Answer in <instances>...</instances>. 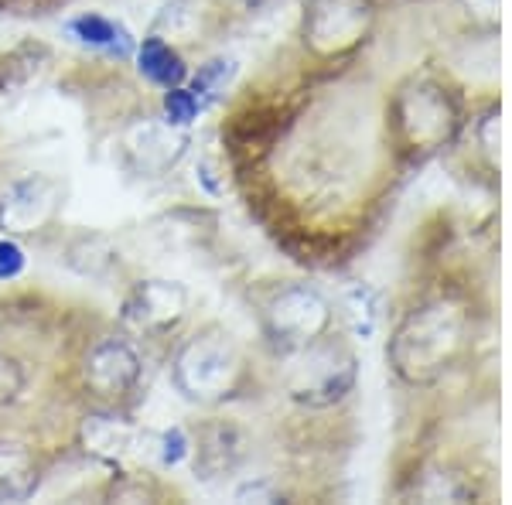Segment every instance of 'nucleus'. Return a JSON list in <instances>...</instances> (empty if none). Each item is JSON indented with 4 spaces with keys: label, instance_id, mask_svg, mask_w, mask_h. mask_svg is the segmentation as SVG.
I'll return each mask as SVG.
<instances>
[{
    "label": "nucleus",
    "instance_id": "nucleus-1",
    "mask_svg": "<svg viewBox=\"0 0 512 505\" xmlns=\"http://www.w3.org/2000/svg\"><path fill=\"white\" fill-rule=\"evenodd\" d=\"M475 308L472 297L441 291L414 304L396 321L386 359L407 386H431L472 355Z\"/></svg>",
    "mask_w": 512,
    "mask_h": 505
},
{
    "label": "nucleus",
    "instance_id": "nucleus-19",
    "mask_svg": "<svg viewBox=\"0 0 512 505\" xmlns=\"http://www.w3.org/2000/svg\"><path fill=\"white\" fill-rule=\"evenodd\" d=\"M202 96L195 93L192 86H171V89H161V117L175 127H192L202 113Z\"/></svg>",
    "mask_w": 512,
    "mask_h": 505
},
{
    "label": "nucleus",
    "instance_id": "nucleus-23",
    "mask_svg": "<svg viewBox=\"0 0 512 505\" xmlns=\"http://www.w3.org/2000/svg\"><path fill=\"white\" fill-rule=\"evenodd\" d=\"M28 270V253H24L21 239L0 236V284H11Z\"/></svg>",
    "mask_w": 512,
    "mask_h": 505
},
{
    "label": "nucleus",
    "instance_id": "nucleus-2",
    "mask_svg": "<svg viewBox=\"0 0 512 505\" xmlns=\"http://www.w3.org/2000/svg\"><path fill=\"white\" fill-rule=\"evenodd\" d=\"M171 386L181 400L195 403V407H226V403L250 396L253 359L239 345V338H233V331L209 321L175 345Z\"/></svg>",
    "mask_w": 512,
    "mask_h": 505
},
{
    "label": "nucleus",
    "instance_id": "nucleus-24",
    "mask_svg": "<svg viewBox=\"0 0 512 505\" xmlns=\"http://www.w3.org/2000/svg\"><path fill=\"white\" fill-rule=\"evenodd\" d=\"M263 4H270V0H222V11H236V14H253V11H260Z\"/></svg>",
    "mask_w": 512,
    "mask_h": 505
},
{
    "label": "nucleus",
    "instance_id": "nucleus-3",
    "mask_svg": "<svg viewBox=\"0 0 512 505\" xmlns=\"http://www.w3.org/2000/svg\"><path fill=\"white\" fill-rule=\"evenodd\" d=\"M465 123L458 93L437 76H410L390 99V137L400 154L431 157L458 140Z\"/></svg>",
    "mask_w": 512,
    "mask_h": 505
},
{
    "label": "nucleus",
    "instance_id": "nucleus-14",
    "mask_svg": "<svg viewBox=\"0 0 512 505\" xmlns=\"http://www.w3.org/2000/svg\"><path fill=\"white\" fill-rule=\"evenodd\" d=\"M472 123H461L458 137H465L468 175L485 178L495 185L499 178V99H489L482 110H475Z\"/></svg>",
    "mask_w": 512,
    "mask_h": 505
},
{
    "label": "nucleus",
    "instance_id": "nucleus-13",
    "mask_svg": "<svg viewBox=\"0 0 512 505\" xmlns=\"http://www.w3.org/2000/svg\"><path fill=\"white\" fill-rule=\"evenodd\" d=\"M45 458L35 444L0 437V502H28L45 478Z\"/></svg>",
    "mask_w": 512,
    "mask_h": 505
},
{
    "label": "nucleus",
    "instance_id": "nucleus-8",
    "mask_svg": "<svg viewBox=\"0 0 512 505\" xmlns=\"http://www.w3.org/2000/svg\"><path fill=\"white\" fill-rule=\"evenodd\" d=\"M192 314V294L171 277H137L120 297V328L137 342H168Z\"/></svg>",
    "mask_w": 512,
    "mask_h": 505
},
{
    "label": "nucleus",
    "instance_id": "nucleus-22",
    "mask_svg": "<svg viewBox=\"0 0 512 505\" xmlns=\"http://www.w3.org/2000/svg\"><path fill=\"white\" fill-rule=\"evenodd\" d=\"M233 72H236V62H229V59H209L205 65H198V72H195V76H188V79H192V89H195L198 96H202V103H205V96L226 93V86H229V79H233Z\"/></svg>",
    "mask_w": 512,
    "mask_h": 505
},
{
    "label": "nucleus",
    "instance_id": "nucleus-15",
    "mask_svg": "<svg viewBox=\"0 0 512 505\" xmlns=\"http://www.w3.org/2000/svg\"><path fill=\"white\" fill-rule=\"evenodd\" d=\"M134 65H137V76L144 82H151L154 89L185 86L188 76H192L181 45H175L171 38L158 35V31H147V35L137 41Z\"/></svg>",
    "mask_w": 512,
    "mask_h": 505
},
{
    "label": "nucleus",
    "instance_id": "nucleus-20",
    "mask_svg": "<svg viewBox=\"0 0 512 505\" xmlns=\"http://www.w3.org/2000/svg\"><path fill=\"white\" fill-rule=\"evenodd\" d=\"M454 14L475 35H495L499 31V0H454Z\"/></svg>",
    "mask_w": 512,
    "mask_h": 505
},
{
    "label": "nucleus",
    "instance_id": "nucleus-12",
    "mask_svg": "<svg viewBox=\"0 0 512 505\" xmlns=\"http://www.w3.org/2000/svg\"><path fill=\"white\" fill-rule=\"evenodd\" d=\"M144 430L123 407H89L76 424V447L106 468H117L140 447Z\"/></svg>",
    "mask_w": 512,
    "mask_h": 505
},
{
    "label": "nucleus",
    "instance_id": "nucleus-16",
    "mask_svg": "<svg viewBox=\"0 0 512 505\" xmlns=\"http://www.w3.org/2000/svg\"><path fill=\"white\" fill-rule=\"evenodd\" d=\"M65 35L76 41V45L89 48V52H103L117 62L134 59V48H137L134 35L123 28V21L99 11H82L76 18H69L65 21Z\"/></svg>",
    "mask_w": 512,
    "mask_h": 505
},
{
    "label": "nucleus",
    "instance_id": "nucleus-11",
    "mask_svg": "<svg viewBox=\"0 0 512 505\" xmlns=\"http://www.w3.org/2000/svg\"><path fill=\"white\" fill-rule=\"evenodd\" d=\"M188 434H192L188 465L205 485L233 478L250 458V430L233 417H205L188 427Z\"/></svg>",
    "mask_w": 512,
    "mask_h": 505
},
{
    "label": "nucleus",
    "instance_id": "nucleus-6",
    "mask_svg": "<svg viewBox=\"0 0 512 505\" xmlns=\"http://www.w3.org/2000/svg\"><path fill=\"white\" fill-rule=\"evenodd\" d=\"M76 386L89 407L130 410L144 386V352L123 328L99 331L82 345L76 359Z\"/></svg>",
    "mask_w": 512,
    "mask_h": 505
},
{
    "label": "nucleus",
    "instance_id": "nucleus-18",
    "mask_svg": "<svg viewBox=\"0 0 512 505\" xmlns=\"http://www.w3.org/2000/svg\"><path fill=\"white\" fill-rule=\"evenodd\" d=\"M161 495V485L154 475H140V471H120L110 478V485L103 488V499H117V502H151Z\"/></svg>",
    "mask_w": 512,
    "mask_h": 505
},
{
    "label": "nucleus",
    "instance_id": "nucleus-10",
    "mask_svg": "<svg viewBox=\"0 0 512 505\" xmlns=\"http://www.w3.org/2000/svg\"><path fill=\"white\" fill-rule=\"evenodd\" d=\"M192 147V134L188 127H175L158 113V117H137L123 123L117 134L120 161L127 164L134 175L161 178L178 168V161Z\"/></svg>",
    "mask_w": 512,
    "mask_h": 505
},
{
    "label": "nucleus",
    "instance_id": "nucleus-4",
    "mask_svg": "<svg viewBox=\"0 0 512 505\" xmlns=\"http://www.w3.org/2000/svg\"><path fill=\"white\" fill-rule=\"evenodd\" d=\"M359 383V355L349 338L335 331L304 349L280 355V389L301 410H332L355 393Z\"/></svg>",
    "mask_w": 512,
    "mask_h": 505
},
{
    "label": "nucleus",
    "instance_id": "nucleus-7",
    "mask_svg": "<svg viewBox=\"0 0 512 505\" xmlns=\"http://www.w3.org/2000/svg\"><path fill=\"white\" fill-rule=\"evenodd\" d=\"M379 0H304L301 48L311 62L332 65L359 52L376 31Z\"/></svg>",
    "mask_w": 512,
    "mask_h": 505
},
{
    "label": "nucleus",
    "instance_id": "nucleus-21",
    "mask_svg": "<svg viewBox=\"0 0 512 505\" xmlns=\"http://www.w3.org/2000/svg\"><path fill=\"white\" fill-rule=\"evenodd\" d=\"M188 451H192V434H188V427H168L154 437V458H158V465L164 471L185 465Z\"/></svg>",
    "mask_w": 512,
    "mask_h": 505
},
{
    "label": "nucleus",
    "instance_id": "nucleus-5",
    "mask_svg": "<svg viewBox=\"0 0 512 505\" xmlns=\"http://www.w3.org/2000/svg\"><path fill=\"white\" fill-rule=\"evenodd\" d=\"M256 325L277 355L304 349L338 328V308L308 280H280L253 297Z\"/></svg>",
    "mask_w": 512,
    "mask_h": 505
},
{
    "label": "nucleus",
    "instance_id": "nucleus-17",
    "mask_svg": "<svg viewBox=\"0 0 512 505\" xmlns=\"http://www.w3.org/2000/svg\"><path fill=\"white\" fill-rule=\"evenodd\" d=\"M65 260L69 267L93 280H110L120 273V250L113 246L110 236L103 233H79L65 243Z\"/></svg>",
    "mask_w": 512,
    "mask_h": 505
},
{
    "label": "nucleus",
    "instance_id": "nucleus-25",
    "mask_svg": "<svg viewBox=\"0 0 512 505\" xmlns=\"http://www.w3.org/2000/svg\"><path fill=\"white\" fill-rule=\"evenodd\" d=\"M0 349H4V331H0Z\"/></svg>",
    "mask_w": 512,
    "mask_h": 505
},
{
    "label": "nucleus",
    "instance_id": "nucleus-9",
    "mask_svg": "<svg viewBox=\"0 0 512 505\" xmlns=\"http://www.w3.org/2000/svg\"><path fill=\"white\" fill-rule=\"evenodd\" d=\"M65 188L62 178L45 175V171H28L4 185L0 192V236L11 239H41L48 236L62 219Z\"/></svg>",
    "mask_w": 512,
    "mask_h": 505
}]
</instances>
